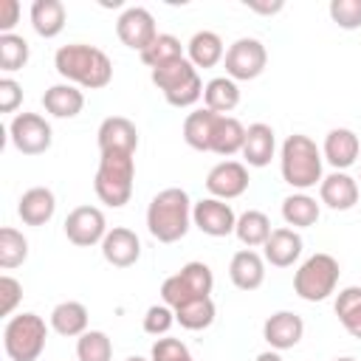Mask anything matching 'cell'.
<instances>
[{"label": "cell", "mask_w": 361, "mask_h": 361, "mask_svg": "<svg viewBox=\"0 0 361 361\" xmlns=\"http://www.w3.org/2000/svg\"><path fill=\"white\" fill-rule=\"evenodd\" d=\"M54 68L56 73L85 90H102L113 79V62L110 56L87 42H68L54 54Z\"/></svg>", "instance_id": "cell-1"}, {"label": "cell", "mask_w": 361, "mask_h": 361, "mask_svg": "<svg viewBox=\"0 0 361 361\" xmlns=\"http://www.w3.org/2000/svg\"><path fill=\"white\" fill-rule=\"evenodd\" d=\"M192 200L180 186L161 189L147 206V228L158 243H178L192 226Z\"/></svg>", "instance_id": "cell-2"}, {"label": "cell", "mask_w": 361, "mask_h": 361, "mask_svg": "<svg viewBox=\"0 0 361 361\" xmlns=\"http://www.w3.org/2000/svg\"><path fill=\"white\" fill-rule=\"evenodd\" d=\"M322 166H324V155L310 135L293 133L282 141L279 172H282V180L288 186H293L296 192H307L316 183H322V178H324Z\"/></svg>", "instance_id": "cell-3"}, {"label": "cell", "mask_w": 361, "mask_h": 361, "mask_svg": "<svg viewBox=\"0 0 361 361\" xmlns=\"http://www.w3.org/2000/svg\"><path fill=\"white\" fill-rule=\"evenodd\" d=\"M133 180H135V155L121 149H107L99 158V169L93 178V192L102 203L121 209L133 197Z\"/></svg>", "instance_id": "cell-4"}, {"label": "cell", "mask_w": 361, "mask_h": 361, "mask_svg": "<svg viewBox=\"0 0 361 361\" xmlns=\"http://www.w3.org/2000/svg\"><path fill=\"white\" fill-rule=\"evenodd\" d=\"M152 85L164 93V99L172 107H192L203 99V79L197 76V68L180 56L161 68H152Z\"/></svg>", "instance_id": "cell-5"}, {"label": "cell", "mask_w": 361, "mask_h": 361, "mask_svg": "<svg viewBox=\"0 0 361 361\" xmlns=\"http://www.w3.org/2000/svg\"><path fill=\"white\" fill-rule=\"evenodd\" d=\"M48 341V324L37 313H17L3 327V350L8 361H37Z\"/></svg>", "instance_id": "cell-6"}, {"label": "cell", "mask_w": 361, "mask_h": 361, "mask_svg": "<svg viewBox=\"0 0 361 361\" xmlns=\"http://www.w3.org/2000/svg\"><path fill=\"white\" fill-rule=\"evenodd\" d=\"M338 259L333 254L316 251L310 254L293 274V293L305 302H324L330 293H336L338 285Z\"/></svg>", "instance_id": "cell-7"}, {"label": "cell", "mask_w": 361, "mask_h": 361, "mask_svg": "<svg viewBox=\"0 0 361 361\" xmlns=\"http://www.w3.org/2000/svg\"><path fill=\"white\" fill-rule=\"evenodd\" d=\"M212 288H214V274L206 262H186L178 274L166 276L164 285H161V299L164 305H169L172 310L186 305V302H195V299H206L212 296Z\"/></svg>", "instance_id": "cell-8"}, {"label": "cell", "mask_w": 361, "mask_h": 361, "mask_svg": "<svg viewBox=\"0 0 361 361\" xmlns=\"http://www.w3.org/2000/svg\"><path fill=\"white\" fill-rule=\"evenodd\" d=\"M226 76L234 82H251L257 79L268 65V51L257 37H240L226 48L223 56Z\"/></svg>", "instance_id": "cell-9"}, {"label": "cell", "mask_w": 361, "mask_h": 361, "mask_svg": "<svg viewBox=\"0 0 361 361\" xmlns=\"http://www.w3.org/2000/svg\"><path fill=\"white\" fill-rule=\"evenodd\" d=\"M8 138L23 155H42L51 149L54 130L39 113H17L8 124Z\"/></svg>", "instance_id": "cell-10"}, {"label": "cell", "mask_w": 361, "mask_h": 361, "mask_svg": "<svg viewBox=\"0 0 361 361\" xmlns=\"http://www.w3.org/2000/svg\"><path fill=\"white\" fill-rule=\"evenodd\" d=\"M107 220L104 212L99 206H76L68 212L65 217V237L79 245V248H90V245H102L104 234H107Z\"/></svg>", "instance_id": "cell-11"}, {"label": "cell", "mask_w": 361, "mask_h": 361, "mask_svg": "<svg viewBox=\"0 0 361 361\" xmlns=\"http://www.w3.org/2000/svg\"><path fill=\"white\" fill-rule=\"evenodd\" d=\"M116 34H118V39H121L127 48H133V51H138V54L147 51V48L152 45V39L158 37L152 11L144 8V6H127V8L118 14V20H116Z\"/></svg>", "instance_id": "cell-12"}, {"label": "cell", "mask_w": 361, "mask_h": 361, "mask_svg": "<svg viewBox=\"0 0 361 361\" xmlns=\"http://www.w3.org/2000/svg\"><path fill=\"white\" fill-rule=\"evenodd\" d=\"M248 166L243 161H220L206 175V192L217 200H234L248 189Z\"/></svg>", "instance_id": "cell-13"}, {"label": "cell", "mask_w": 361, "mask_h": 361, "mask_svg": "<svg viewBox=\"0 0 361 361\" xmlns=\"http://www.w3.org/2000/svg\"><path fill=\"white\" fill-rule=\"evenodd\" d=\"M192 226H197L209 237H228L234 234L237 214L226 200L217 197H200L192 206Z\"/></svg>", "instance_id": "cell-14"}, {"label": "cell", "mask_w": 361, "mask_h": 361, "mask_svg": "<svg viewBox=\"0 0 361 361\" xmlns=\"http://www.w3.org/2000/svg\"><path fill=\"white\" fill-rule=\"evenodd\" d=\"M305 336V322L293 310H276L262 324V338L271 344V350H293Z\"/></svg>", "instance_id": "cell-15"}, {"label": "cell", "mask_w": 361, "mask_h": 361, "mask_svg": "<svg viewBox=\"0 0 361 361\" xmlns=\"http://www.w3.org/2000/svg\"><path fill=\"white\" fill-rule=\"evenodd\" d=\"M102 257L113 268H130L141 257V240L127 226H113L102 240Z\"/></svg>", "instance_id": "cell-16"}, {"label": "cell", "mask_w": 361, "mask_h": 361, "mask_svg": "<svg viewBox=\"0 0 361 361\" xmlns=\"http://www.w3.org/2000/svg\"><path fill=\"white\" fill-rule=\"evenodd\" d=\"M358 152H361V141L350 127H333L324 135L322 155L336 172H344L347 166H353L358 161Z\"/></svg>", "instance_id": "cell-17"}, {"label": "cell", "mask_w": 361, "mask_h": 361, "mask_svg": "<svg viewBox=\"0 0 361 361\" xmlns=\"http://www.w3.org/2000/svg\"><path fill=\"white\" fill-rule=\"evenodd\" d=\"M358 195H361V189H358V180L353 178V175H347V172H330V175H324L322 178V183H319V200L327 206V209H333V212H347V209H353L355 203H358Z\"/></svg>", "instance_id": "cell-18"}, {"label": "cell", "mask_w": 361, "mask_h": 361, "mask_svg": "<svg viewBox=\"0 0 361 361\" xmlns=\"http://www.w3.org/2000/svg\"><path fill=\"white\" fill-rule=\"evenodd\" d=\"M96 141H99V152L121 149V152H133L135 155V149H138V130L124 116H107L99 124V130H96Z\"/></svg>", "instance_id": "cell-19"}, {"label": "cell", "mask_w": 361, "mask_h": 361, "mask_svg": "<svg viewBox=\"0 0 361 361\" xmlns=\"http://www.w3.org/2000/svg\"><path fill=\"white\" fill-rule=\"evenodd\" d=\"M262 257L274 268H290L302 257V234L296 228H290V226L274 228L271 237L262 245Z\"/></svg>", "instance_id": "cell-20"}, {"label": "cell", "mask_w": 361, "mask_h": 361, "mask_svg": "<svg viewBox=\"0 0 361 361\" xmlns=\"http://www.w3.org/2000/svg\"><path fill=\"white\" fill-rule=\"evenodd\" d=\"M276 152V133L265 121H254L245 127V144H243V158L245 166H268Z\"/></svg>", "instance_id": "cell-21"}, {"label": "cell", "mask_w": 361, "mask_h": 361, "mask_svg": "<svg viewBox=\"0 0 361 361\" xmlns=\"http://www.w3.org/2000/svg\"><path fill=\"white\" fill-rule=\"evenodd\" d=\"M228 276L240 290H257L265 282V257L254 248H240L228 262Z\"/></svg>", "instance_id": "cell-22"}, {"label": "cell", "mask_w": 361, "mask_h": 361, "mask_svg": "<svg viewBox=\"0 0 361 361\" xmlns=\"http://www.w3.org/2000/svg\"><path fill=\"white\" fill-rule=\"evenodd\" d=\"M56 212V197L48 186H31L17 200V214L25 226H45Z\"/></svg>", "instance_id": "cell-23"}, {"label": "cell", "mask_w": 361, "mask_h": 361, "mask_svg": "<svg viewBox=\"0 0 361 361\" xmlns=\"http://www.w3.org/2000/svg\"><path fill=\"white\" fill-rule=\"evenodd\" d=\"M42 107L54 118H73L85 107V93L71 82H56L42 93Z\"/></svg>", "instance_id": "cell-24"}, {"label": "cell", "mask_w": 361, "mask_h": 361, "mask_svg": "<svg viewBox=\"0 0 361 361\" xmlns=\"http://www.w3.org/2000/svg\"><path fill=\"white\" fill-rule=\"evenodd\" d=\"M65 20H68V11H65L62 0H34L31 3V28L45 39H54L56 34H62Z\"/></svg>", "instance_id": "cell-25"}, {"label": "cell", "mask_w": 361, "mask_h": 361, "mask_svg": "<svg viewBox=\"0 0 361 361\" xmlns=\"http://www.w3.org/2000/svg\"><path fill=\"white\" fill-rule=\"evenodd\" d=\"M226 56V48H223V39L220 34L214 31H195L192 39L186 42V59L195 65V68H214L217 62H223Z\"/></svg>", "instance_id": "cell-26"}, {"label": "cell", "mask_w": 361, "mask_h": 361, "mask_svg": "<svg viewBox=\"0 0 361 361\" xmlns=\"http://www.w3.org/2000/svg\"><path fill=\"white\" fill-rule=\"evenodd\" d=\"M51 330L65 338H79L82 333H87V307L76 299L59 302L51 310Z\"/></svg>", "instance_id": "cell-27"}, {"label": "cell", "mask_w": 361, "mask_h": 361, "mask_svg": "<svg viewBox=\"0 0 361 361\" xmlns=\"http://www.w3.org/2000/svg\"><path fill=\"white\" fill-rule=\"evenodd\" d=\"M220 113L209 110V107H200V110H192L186 118H183V141L197 149V152H209L212 149V133H214V121H217Z\"/></svg>", "instance_id": "cell-28"}, {"label": "cell", "mask_w": 361, "mask_h": 361, "mask_svg": "<svg viewBox=\"0 0 361 361\" xmlns=\"http://www.w3.org/2000/svg\"><path fill=\"white\" fill-rule=\"evenodd\" d=\"M243 144H245V127L240 118L234 116H217L214 121V133H212V149L214 155H237L243 152Z\"/></svg>", "instance_id": "cell-29"}, {"label": "cell", "mask_w": 361, "mask_h": 361, "mask_svg": "<svg viewBox=\"0 0 361 361\" xmlns=\"http://www.w3.org/2000/svg\"><path fill=\"white\" fill-rule=\"evenodd\" d=\"M322 209L316 203V197H310L307 192H293L282 200V220L290 226V228H310L316 226Z\"/></svg>", "instance_id": "cell-30"}, {"label": "cell", "mask_w": 361, "mask_h": 361, "mask_svg": "<svg viewBox=\"0 0 361 361\" xmlns=\"http://www.w3.org/2000/svg\"><path fill=\"white\" fill-rule=\"evenodd\" d=\"M203 104L220 116H228L240 104V87L228 76H214L203 87Z\"/></svg>", "instance_id": "cell-31"}, {"label": "cell", "mask_w": 361, "mask_h": 361, "mask_svg": "<svg viewBox=\"0 0 361 361\" xmlns=\"http://www.w3.org/2000/svg\"><path fill=\"white\" fill-rule=\"evenodd\" d=\"M271 220H268V214L265 212H259V209H248V212H243L240 217H237V226H234V234H237V240L245 245V248H259V245H265V240L271 237Z\"/></svg>", "instance_id": "cell-32"}, {"label": "cell", "mask_w": 361, "mask_h": 361, "mask_svg": "<svg viewBox=\"0 0 361 361\" xmlns=\"http://www.w3.org/2000/svg\"><path fill=\"white\" fill-rule=\"evenodd\" d=\"M333 310H336L341 327H344L353 338H361V288H358V285L341 288L338 296H336Z\"/></svg>", "instance_id": "cell-33"}, {"label": "cell", "mask_w": 361, "mask_h": 361, "mask_svg": "<svg viewBox=\"0 0 361 361\" xmlns=\"http://www.w3.org/2000/svg\"><path fill=\"white\" fill-rule=\"evenodd\" d=\"M214 316H217V307H214L212 296L195 299V302H186V305L175 307V322L183 330H206V327H212Z\"/></svg>", "instance_id": "cell-34"}, {"label": "cell", "mask_w": 361, "mask_h": 361, "mask_svg": "<svg viewBox=\"0 0 361 361\" xmlns=\"http://www.w3.org/2000/svg\"><path fill=\"white\" fill-rule=\"evenodd\" d=\"M28 259V240L23 231H17L14 226H3L0 228V268L11 271L17 265H23Z\"/></svg>", "instance_id": "cell-35"}, {"label": "cell", "mask_w": 361, "mask_h": 361, "mask_svg": "<svg viewBox=\"0 0 361 361\" xmlns=\"http://www.w3.org/2000/svg\"><path fill=\"white\" fill-rule=\"evenodd\" d=\"M79 361H113V341L104 330H87L76 338Z\"/></svg>", "instance_id": "cell-36"}, {"label": "cell", "mask_w": 361, "mask_h": 361, "mask_svg": "<svg viewBox=\"0 0 361 361\" xmlns=\"http://www.w3.org/2000/svg\"><path fill=\"white\" fill-rule=\"evenodd\" d=\"M183 56V45L175 34H158L152 39V45L147 51H141V62L149 65V68H161L172 59H180Z\"/></svg>", "instance_id": "cell-37"}, {"label": "cell", "mask_w": 361, "mask_h": 361, "mask_svg": "<svg viewBox=\"0 0 361 361\" xmlns=\"http://www.w3.org/2000/svg\"><path fill=\"white\" fill-rule=\"evenodd\" d=\"M28 42H25V37H20V34H0V71H6V73H14V71H20V68H25V62H28Z\"/></svg>", "instance_id": "cell-38"}, {"label": "cell", "mask_w": 361, "mask_h": 361, "mask_svg": "<svg viewBox=\"0 0 361 361\" xmlns=\"http://www.w3.org/2000/svg\"><path fill=\"white\" fill-rule=\"evenodd\" d=\"M330 20L344 28H361V0H330Z\"/></svg>", "instance_id": "cell-39"}, {"label": "cell", "mask_w": 361, "mask_h": 361, "mask_svg": "<svg viewBox=\"0 0 361 361\" xmlns=\"http://www.w3.org/2000/svg\"><path fill=\"white\" fill-rule=\"evenodd\" d=\"M175 324V310L169 305H149L144 313V333L149 336H166L169 327Z\"/></svg>", "instance_id": "cell-40"}, {"label": "cell", "mask_w": 361, "mask_h": 361, "mask_svg": "<svg viewBox=\"0 0 361 361\" xmlns=\"http://www.w3.org/2000/svg\"><path fill=\"white\" fill-rule=\"evenodd\" d=\"M149 361H195V358H192L189 347H186L180 338H169V336H164V338H158V341L152 344V350H149Z\"/></svg>", "instance_id": "cell-41"}, {"label": "cell", "mask_w": 361, "mask_h": 361, "mask_svg": "<svg viewBox=\"0 0 361 361\" xmlns=\"http://www.w3.org/2000/svg\"><path fill=\"white\" fill-rule=\"evenodd\" d=\"M20 299H23V285L11 274H3L0 276V316H11Z\"/></svg>", "instance_id": "cell-42"}, {"label": "cell", "mask_w": 361, "mask_h": 361, "mask_svg": "<svg viewBox=\"0 0 361 361\" xmlns=\"http://www.w3.org/2000/svg\"><path fill=\"white\" fill-rule=\"evenodd\" d=\"M23 104V85L11 76L0 79V113H14Z\"/></svg>", "instance_id": "cell-43"}, {"label": "cell", "mask_w": 361, "mask_h": 361, "mask_svg": "<svg viewBox=\"0 0 361 361\" xmlns=\"http://www.w3.org/2000/svg\"><path fill=\"white\" fill-rule=\"evenodd\" d=\"M17 20H20V3L17 0H0V34H11Z\"/></svg>", "instance_id": "cell-44"}, {"label": "cell", "mask_w": 361, "mask_h": 361, "mask_svg": "<svg viewBox=\"0 0 361 361\" xmlns=\"http://www.w3.org/2000/svg\"><path fill=\"white\" fill-rule=\"evenodd\" d=\"M245 8L271 17V14H279V11L285 8V3H282V0H245Z\"/></svg>", "instance_id": "cell-45"}, {"label": "cell", "mask_w": 361, "mask_h": 361, "mask_svg": "<svg viewBox=\"0 0 361 361\" xmlns=\"http://www.w3.org/2000/svg\"><path fill=\"white\" fill-rule=\"evenodd\" d=\"M254 361H282V355H279L276 350H265V353H259Z\"/></svg>", "instance_id": "cell-46"}, {"label": "cell", "mask_w": 361, "mask_h": 361, "mask_svg": "<svg viewBox=\"0 0 361 361\" xmlns=\"http://www.w3.org/2000/svg\"><path fill=\"white\" fill-rule=\"evenodd\" d=\"M124 361H147V358H141V355H130V358H124Z\"/></svg>", "instance_id": "cell-47"}, {"label": "cell", "mask_w": 361, "mask_h": 361, "mask_svg": "<svg viewBox=\"0 0 361 361\" xmlns=\"http://www.w3.org/2000/svg\"><path fill=\"white\" fill-rule=\"evenodd\" d=\"M333 361H355V358H350V355H341V358H333Z\"/></svg>", "instance_id": "cell-48"}, {"label": "cell", "mask_w": 361, "mask_h": 361, "mask_svg": "<svg viewBox=\"0 0 361 361\" xmlns=\"http://www.w3.org/2000/svg\"><path fill=\"white\" fill-rule=\"evenodd\" d=\"M358 180H361V178H358Z\"/></svg>", "instance_id": "cell-49"}]
</instances>
